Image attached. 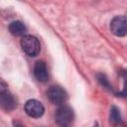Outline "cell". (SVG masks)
I'll return each mask as SVG.
<instances>
[{
    "label": "cell",
    "mask_w": 127,
    "mask_h": 127,
    "mask_svg": "<svg viewBox=\"0 0 127 127\" xmlns=\"http://www.w3.org/2000/svg\"><path fill=\"white\" fill-rule=\"evenodd\" d=\"M21 47L23 51L30 57H36L41 50L39 40L32 35H24L21 39Z\"/></svg>",
    "instance_id": "6da1fadb"
},
{
    "label": "cell",
    "mask_w": 127,
    "mask_h": 127,
    "mask_svg": "<svg viewBox=\"0 0 127 127\" xmlns=\"http://www.w3.org/2000/svg\"><path fill=\"white\" fill-rule=\"evenodd\" d=\"M55 118L58 124L62 126H67L72 122L73 119V111L67 105H61L55 113Z\"/></svg>",
    "instance_id": "7a4b0ae2"
},
{
    "label": "cell",
    "mask_w": 127,
    "mask_h": 127,
    "mask_svg": "<svg viewBox=\"0 0 127 127\" xmlns=\"http://www.w3.org/2000/svg\"><path fill=\"white\" fill-rule=\"evenodd\" d=\"M47 95H48L49 100L52 103L57 104V105L64 104L67 98V94L65 90L63 87L57 86V85L51 86L47 91Z\"/></svg>",
    "instance_id": "3957f363"
},
{
    "label": "cell",
    "mask_w": 127,
    "mask_h": 127,
    "mask_svg": "<svg viewBox=\"0 0 127 127\" xmlns=\"http://www.w3.org/2000/svg\"><path fill=\"white\" fill-rule=\"evenodd\" d=\"M110 30L117 37H124L127 32V20L125 16H116L110 22Z\"/></svg>",
    "instance_id": "277c9868"
},
{
    "label": "cell",
    "mask_w": 127,
    "mask_h": 127,
    "mask_svg": "<svg viewBox=\"0 0 127 127\" xmlns=\"http://www.w3.org/2000/svg\"><path fill=\"white\" fill-rule=\"evenodd\" d=\"M24 109L26 111V113L30 116V117H34V118H39L44 114L45 111V107L44 105L36 100V99H30L25 103Z\"/></svg>",
    "instance_id": "5b68a950"
},
{
    "label": "cell",
    "mask_w": 127,
    "mask_h": 127,
    "mask_svg": "<svg viewBox=\"0 0 127 127\" xmlns=\"http://www.w3.org/2000/svg\"><path fill=\"white\" fill-rule=\"evenodd\" d=\"M0 107L6 111H12L17 107V100L8 90L0 93Z\"/></svg>",
    "instance_id": "8992f818"
},
{
    "label": "cell",
    "mask_w": 127,
    "mask_h": 127,
    "mask_svg": "<svg viewBox=\"0 0 127 127\" xmlns=\"http://www.w3.org/2000/svg\"><path fill=\"white\" fill-rule=\"evenodd\" d=\"M34 74L36 78L41 81V82H46L49 79V73H48V68L47 65L44 62L39 61L35 64L34 66Z\"/></svg>",
    "instance_id": "52a82bcc"
},
{
    "label": "cell",
    "mask_w": 127,
    "mask_h": 127,
    "mask_svg": "<svg viewBox=\"0 0 127 127\" xmlns=\"http://www.w3.org/2000/svg\"><path fill=\"white\" fill-rule=\"evenodd\" d=\"M9 31L14 36H24L27 28L21 21H13L9 24Z\"/></svg>",
    "instance_id": "ba28073f"
},
{
    "label": "cell",
    "mask_w": 127,
    "mask_h": 127,
    "mask_svg": "<svg viewBox=\"0 0 127 127\" xmlns=\"http://www.w3.org/2000/svg\"><path fill=\"white\" fill-rule=\"evenodd\" d=\"M110 122L113 124H119L121 122L120 111L116 106H112L110 109Z\"/></svg>",
    "instance_id": "9c48e42d"
},
{
    "label": "cell",
    "mask_w": 127,
    "mask_h": 127,
    "mask_svg": "<svg viewBox=\"0 0 127 127\" xmlns=\"http://www.w3.org/2000/svg\"><path fill=\"white\" fill-rule=\"evenodd\" d=\"M97 78H98V81L101 83V85H103L104 87L112 90V86H110V84H109V82H108V80H107V78L105 77L104 74H98Z\"/></svg>",
    "instance_id": "30bf717a"
},
{
    "label": "cell",
    "mask_w": 127,
    "mask_h": 127,
    "mask_svg": "<svg viewBox=\"0 0 127 127\" xmlns=\"http://www.w3.org/2000/svg\"><path fill=\"white\" fill-rule=\"evenodd\" d=\"M6 90H8V85H7V83L2 78H0V93L4 92Z\"/></svg>",
    "instance_id": "8fae6325"
}]
</instances>
